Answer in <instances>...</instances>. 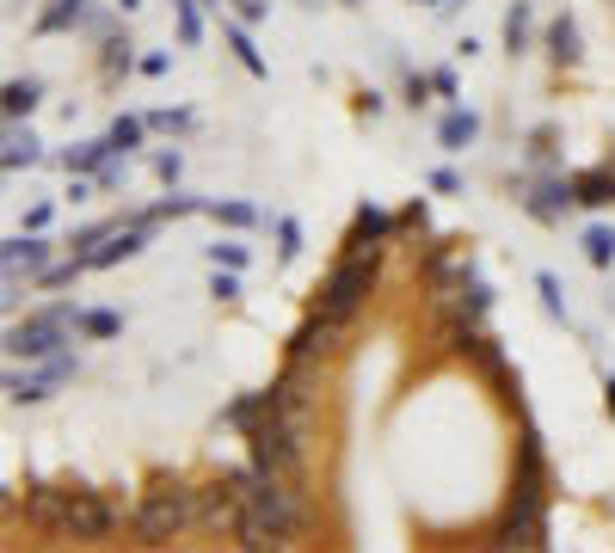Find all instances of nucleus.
<instances>
[{"instance_id":"nucleus-1","label":"nucleus","mask_w":615,"mask_h":553,"mask_svg":"<svg viewBox=\"0 0 615 553\" xmlns=\"http://www.w3.org/2000/svg\"><path fill=\"white\" fill-rule=\"evenodd\" d=\"M130 523H135V535H142L148 547H161V541L185 535V529L198 523V492H191L185 480H173V474H154L148 492L135 499Z\"/></svg>"},{"instance_id":"nucleus-2","label":"nucleus","mask_w":615,"mask_h":553,"mask_svg":"<svg viewBox=\"0 0 615 553\" xmlns=\"http://www.w3.org/2000/svg\"><path fill=\"white\" fill-rule=\"evenodd\" d=\"M234 486H241V499H246V511H259L278 535H302V523H308V504H302V486H290V480H271V474H259V467H234Z\"/></svg>"},{"instance_id":"nucleus-3","label":"nucleus","mask_w":615,"mask_h":553,"mask_svg":"<svg viewBox=\"0 0 615 553\" xmlns=\"http://www.w3.org/2000/svg\"><path fill=\"white\" fill-rule=\"evenodd\" d=\"M498 547H548V480H511V504L505 523H498Z\"/></svg>"},{"instance_id":"nucleus-4","label":"nucleus","mask_w":615,"mask_h":553,"mask_svg":"<svg viewBox=\"0 0 615 553\" xmlns=\"http://www.w3.org/2000/svg\"><path fill=\"white\" fill-rule=\"evenodd\" d=\"M375 271H382V252H345V259L333 264V276L321 283V314L333 320H357L363 302L375 295Z\"/></svg>"},{"instance_id":"nucleus-5","label":"nucleus","mask_w":615,"mask_h":553,"mask_svg":"<svg viewBox=\"0 0 615 553\" xmlns=\"http://www.w3.org/2000/svg\"><path fill=\"white\" fill-rule=\"evenodd\" d=\"M68 326H81V308H74V302H56V308H43V314L19 320V326L7 332V351L26 356V363H43V356L62 351V332H68Z\"/></svg>"},{"instance_id":"nucleus-6","label":"nucleus","mask_w":615,"mask_h":553,"mask_svg":"<svg viewBox=\"0 0 615 553\" xmlns=\"http://www.w3.org/2000/svg\"><path fill=\"white\" fill-rule=\"evenodd\" d=\"M118 523H123L118 499H105V492H93V486H74V511H68V529H62V535H74V541H105Z\"/></svg>"},{"instance_id":"nucleus-7","label":"nucleus","mask_w":615,"mask_h":553,"mask_svg":"<svg viewBox=\"0 0 615 553\" xmlns=\"http://www.w3.org/2000/svg\"><path fill=\"white\" fill-rule=\"evenodd\" d=\"M345 326H351V320H333V314H321V308H314V314H308L302 326L290 332V356H295V363L339 356V351H345Z\"/></svg>"},{"instance_id":"nucleus-8","label":"nucleus","mask_w":615,"mask_h":553,"mask_svg":"<svg viewBox=\"0 0 615 553\" xmlns=\"http://www.w3.org/2000/svg\"><path fill=\"white\" fill-rule=\"evenodd\" d=\"M246 516V499L234 480H215V486H198V529H215V535H234V523Z\"/></svg>"},{"instance_id":"nucleus-9","label":"nucleus","mask_w":615,"mask_h":553,"mask_svg":"<svg viewBox=\"0 0 615 553\" xmlns=\"http://www.w3.org/2000/svg\"><path fill=\"white\" fill-rule=\"evenodd\" d=\"M68 511H74V486H50V480L26 486V523L62 535V529H68Z\"/></svg>"},{"instance_id":"nucleus-10","label":"nucleus","mask_w":615,"mask_h":553,"mask_svg":"<svg viewBox=\"0 0 615 553\" xmlns=\"http://www.w3.org/2000/svg\"><path fill=\"white\" fill-rule=\"evenodd\" d=\"M401 228V215H389V210H375V203H363L357 210V222H351V234H345V252H382V240Z\"/></svg>"},{"instance_id":"nucleus-11","label":"nucleus","mask_w":615,"mask_h":553,"mask_svg":"<svg viewBox=\"0 0 615 553\" xmlns=\"http://www.w3.org/2000/svg\"><path fill=\"white\" fill-rule=\"evenodd\" d=\"M573 203H585V210H609L615 203V167L573 172Z\"/></svg>"},{"instance_id":"nucleus-12","label":"nucleus","mask_w":615,"mask_h":553,"mask_svg":"<svg viewBox=\"0 0 615 553\" xmlns=\"http://www.w3.org/2000/svg\"><path fill=\"white\" fill-rule=\"evenodd\" d=\"M142 228H118V234L111 240H99L93 252H87V264H93V271H111V264H123V259H135V252H142Z\"/></svg>"},{"instance_id":"nucleus-13","label":"nucleus","mask_w":615,"mask_h":553,"mask_svg":"<svg viewBox=\"0 0 615 553\" xmlns=\"http://www.w3.org/2000/svg\"><path fill=\"white\" fill-rule=\"evenodd\" d=\"M548 62L554 68H578V62H585V38H578V26L566 13L548 26Z\"/></svg>"},{"instance_id":"nucleus-14","label":"nucleus","mask_w":615,"mask_h":553,"mask_svg":"<svg viewBox=\"0 0 615 553\" xmlns=\"http://www.w3.org/2000/svg\"><path fill=\"white\" fill-rule=\"evenodd\" d=\"M0 259H7V271H26V276H38L43 264H50V247H43V240H38V228H31V234H13V240H7V252H0Z\"/></svg>"},{"instance_id":"nucleus-15","label":"nucleus","mask_w":615,"mask_h":553,"mask_svg":"<svg viewBox=\"0 0 615 553\" xmlns=\"http://www.w3.org/2000/svg\"><path fill=\"white\" fill-rule=\"evenodd\" d=\"M566 203H573V179H566V184H535V191H523V210H530L535 222H561Z\"/></svg>"},{"instance_id":"nucleus-16","label":"nucleus","mask_w":615,"mask_h":553,"mask_svg":"<svg viewBox=\"0 0 615 553\" xmlns=\"http://www.w3.org/2000/svg\"><path fill=\"white\" fill-rule=\"evenodd\" d=\"M234 541H241L246 553H278L283 541H290V535H278V529H271V523H265V516H259V511H246L241 523H234Z\"/></svg>"},{"instance_id":"nucleus-17","label":"nucleus","mask_w":615,"mask_h":553,"mask_svg":"<svg viewBox=\"0 0 615 553\" xmlns=\"http://www.w3.org/2000/svg\"><path fill=\"white\" fill-rule=\"evenodd\" d=\"M222 38H228V50L241 56V68H246V74H259V80L271 74V68H265V56L253 50V31H246V19H228V26H222Z\"/></svg>"},{"instance_id":"nucleus-18","label":"nucleus","mask_w":615,"mask_h":553,"mask_svg":"<svg viewBox=\"0 0 615 553\" xmlns=\"http://www.w3.org/2000/svg\"><path fill=\"white\" fill-rule=\"evenodd\" d=\"M474 135H481V118H474V111H450V118L437 123V142L450 148V154H462V148H468Z\"/></svg>"},{"instance_id":"nucleus-19","label":"nucleus","mask_w":615,"mask_h":553,"mask_svg":"<svg viewBox=\"0 0 615 553\" xmlns=\"http://www.w3.org/2000/svg\"><path fill=\"white\" fill-rule=\"evenodd\" d=\"M38 160H43L38 135H31V130H19V123H13V130H7V154H0V167H7V172H19V167H38Z\"/></svg>"},{"instance_id":"nucleus-20","label":"nucleus","mask_w":615,"mask_h":553,"mask_svg":"<svg viewBox=\"0 0 615 553\" xmlns=\"http://www.w3.org/2000/svg\"><path fill=\"white\" fill-rule=\"evenodd\" d=\"M0 99H7V123H19V118H31V111H38L43 87H38V80H7V92H0Z\"/></svg>"},{"instance_id":"nucleus-21","label":"nucleus","mask_w":615,"mask_h":553,"mask_svg":"<svg viewBox=\"0 0 615 553\" xmlns=\"http://www.w3.org/2000/svg\"><path fill=\"white\" fill-rule=\"evenodd\" d=\"M222 419H228V424H241V431H253V424H265V419H271V388H265V394H241V400H234V406L222 412Z\"/></svg>"},{"instance_id":"nucleus-22","label":"nucleus","mask_w":615,"mask_h":553,"mask_svg":"<svg viewBox=\"0 0 615 553\" xmlns=\"http://www.w3.org/2000/svg\"><path fill=\"white\" fill-rule=\"evenodd\" d=\"M517 474H523V480H548V455H542V436H535V424H523V443H517Z\"/></svg>"},{"instance_id":"nucleus-23","label":"nucleus","mask_w":615,"mask_h":553,"mask_svg":"<svg viewBox=\"0 0 615 553\" xmlns=\"http://www.w3.org/2000/svg\"><path fill=\"white\" fill-rule=\"evenodd\" d=\"M530 38H535V13L517 0V7L505 13V50H511V56H523V50H530Z\"/></svg>"},{"instance_id":"nucleus-24","label":"nucleus","mask_w":615,"mask_h":553,"mask_svg":"<svg viewBox=\"0 0 615 553\" xmlns=\"http://www.w3.org/2000/svg\"><path fill=\"white\" fill-rule=\"evenodd\" d=\"M74 332H81V339H118L123 320L111 314V308H81V326H74Z\"/></svg>"},{"instance_id":"nucleus-25","label":"nucleus","mask_w":615,"mask_h":553,"mask_svg":"<svg viewBox=\"0 0 615 553\" xmlns=\"http://www.w3.org/2000/svg\"><path fill=\"white\" fill-rule=\"evenodd\" d=\"M105 160H111V142H81V148H68L62 154V167L68 172H99Z\"/></svg>"},{"instance_id":"nucleus-26","label":"nucleus","mask_w":615,"mask_h":553,"mask_svg":"<svg viewBox=\"0 0 615 553\" xmlns=\"http://www.w3.org/2000/svg\"><path fill=\"white\" fill-rule=\"evenodd\" d=\"M142 130H148V118H118V123H111V135H105L111 154L130 160V148H142Z\"/></svg>"},{"instance_id":"nucleus-27","label":"nucleus","mask_w":615,"mask_h":553,"mask_svg":"<svg viewBox=\"0 0 615 553\" xmlns=\"http://www.w3.org/2000/svg\"><path fill=\"white\" fill-rule=\"evenodd\" d=\"M81 19H87L81 0H56V7H43V13H38V31H62V26H81Z\"/></svg>"},{"instance_id":"nucleus-28","label":"nucleus","mask_w":615,"mask_h":553,"mask_svg":"<svg viewBox=\"0 0 615 553\" xmlns=\"http://www.w3.org/2000/svg\"><path fill=\"white\" fill-rule=\"evenodd\" d=\"M585 259L597 264V271H609L615 264V228H585Z\"/></svg>"},{"instance_id":"nucleus-29","label":"nucleus","mask_w":615,"mask_h":553,"mask_svg":"<svg viewBox=\"0 0 615 553\" xmlns=\"http://www.w3.org/2000/svg\"><path fill=\"white\" fill-rule=\"evenodd\" d=\"M81 271H93V264H87L81 252H74L68 264H50V271H38V283H43V290H68V283H74Z\"/></svg>"},{"instance_id":"nucleus-30","label":"nucleus","mask_w":615,"mask_h":553,"mask_svg":"<svg viewBox=\"0 0 615 553\" xmlns=\"http://www.w3.org/2000/svg\"><path fill=\"white\" fill-rule=\"evenodd\" d=\"M535 290H542V314H548V320H566V302H561V276H554V271H535Z\"/></svg>"},{"instance_id":"nucleus-31","label":"nucleus","mask_w":615,"mask_h":553,"mask_svg":"<svg viewBox=\"0 0 615 553\" xmlns=\"http://www.w3.org/2000/svg\"><path fill=\"white\" fill-rule=\"evenodd\" d=\"M99 68H105V74H130V68H135L130 38H105V56H99Z\"/></svg>"},{"instance_id":"nucleus-32","label":"nucleus","mask_w":615,"mask_h":553,"mask_svg":"<svg viewBox=\"0 0 615 553\" xmlns=\"http://www.w3.org/2000/svg\"><path fill=\"white\" fill-rule=\"evenodd\" d=\"M210 215H215L222 228H253V222H259L253 203H210Z\"/></svg>"},{"instance_id":"nucleus-33","label":"nucleus","mask_w":615,"mask_h":553,"mask_svg":"<svg viewBox=\"0 0 615 553\" xmlns=\"http://www.w3.org/2000/svg\"><path fill=\"white\" fill-rule=\"evenodd\" d=\"M278 259L283 264L302 259V222H295V215H283V222H278Z\"/></svg>"},{"instance_id":"nucleus-34","label":"nucleus","mask_w":615,"mask_h":553,"mask_svg":"<svg viewBox=\"0 0 615 553\" xmlns=\"http://www.w3.org/2000/svg\"><path fill=\"white\" fill-rule=\"evenodd\" d=\"M210 259L222 264V271H246V259H253V252H246L241 240H215V247H210Z\"/></svg>"},{"instance_id":"nucleus-35","label":"nucleus","mask_w":615,"mask_h":553,"mask_svg":"<svg viewBox=\"0 0 615 553\" xmlns=\"http://www.w3.org/2000/svg\"><path fill=\"white\" fill-rule=\"evenodd\" d=\"M173 13H179V38H185V43H203V19H198V0H173Z\"/></svg>"},{"instance_id":"nucleus-36","label":"nucleus","mask_w":615,"mask_h":553,"mask_svg":"<svg viewBox=\"0 0 615 553\" xmlns=\"http://www.w3.org/2000/svg\"><path fill=\"white\" fill-rule=\"evenodd\" d=\"M191 111H148V130H191Z\"/></svg>"},{"instance_id":"nucleus-37","label":"nucleus","mask_w":615,"mask_h":553,"mask_svg":"<svg viewBox=\"0 0 615 553\" xmlns=\"http://www.w3.org/2000/svg\"><path fill=\"white\" fill-rule=\"evenodd\" d=\"M210 295H215V302H241V283H234V271H222V264H215V283H210Z\"/></svg>"},{"instance_id":"nucleus-38","label":"nucleus","mask_w":615,"mask_h":553,"mask_svg":"<svg viewBox=\"0 0 615 553\" xmlns=\"http://www.w3.org/2000/svg\"><path fill=\"white\" fill-rule=\"evenodd\" d=\"M154 172H161V179L173 184L179 172H185V154H179V148H167V154H154Z\"/></svg>"},{"instance_id":"nucleus-39","label":"nucleus","mask_w":615,"mask_h":553,"mask_svg":"<svg viewBox=\"0 0 615 553\" xmlns=\"http://www.w3.org/2000/svg\"><path fill=\"white\" fill-rule=\"evenodd\" d=\"M431 191H443V198H455V191H462V179H455V167H437V172H431Z\"/></svg>"},{"instance_id":"nucleus-40","label":"nucleus","mask_w":615,"mask_h":553,"mask_svg":"<svg viewBox=\"0 0 615 553\" xmlns=\"http://www.w3.org/2000/svg\"><path fill=\"white\" fill-rule=\"evenodd\" d=\"M530 154H535V160H548V154H554V130H548V123L530 135Z\"/></svg>"},{"instance_id":"nucleus-41","label":"nucleus","mask_w":615,"mask_h":553,"mask_svg":"<svg viewBox=\"0 0 615 553\" xmlns=\"http://www.w3.org/2000/svg\"><path fill=\"white\" fill-rule=\"evenodd\" d=\"M401 228H406V234H419V228H425V198L406 203V210H401Z\"/></svg>"},{"instance_id":"nucleus-42","label":"nucleus","mask_w":615,"mask_h":553,"mask_svg":"<svg viewBox=\"0 0 615 553\" xmlns=\"http://www.w3.org/2000/svg\"><path fill=\"white\" fill-rule=\"evenodd\" d=\"M425 92H431V74H413L406 80V105H425Z\"/></svg>"},{"instance_id":"nucleus-43","label":"nucleus","mask_w":615,"mask_h":553,"mask_svg":"<svg viewBox=\"0 0 615 553\" xmlns=\"http://www.w3.org/2000/svg\"><path fill=\"white\" fill-rule=\"evenodd\" d=\"M234 13H241V19H246V26H253V19H265V13H271V7H265V0H234Z\"/></svg>"},{"instance_id":"nucleus-44","label":"nucleus","mask_w":615,"mask_h":553,"mask_svg":"<svg viewBox=\"0 0 615 553\" xmlns=\"http://www.w3.org/2000/svg\"><path fill=\"white\" fill-rule=\"evenodd\" d=\"M357 118H382V92H357Z\"/></svg>"},{"instance_id":"nucleus-45","label":"nucleus","mask_w":615,"mask_h":553,"mask_svg":"<svg viewBox=\"0 0 615 553\" xmlns=\"http://www.w3.org/2000/svg\"><path fill=\"white\" fill-rule=\"evenodd\" d=\"M135 68H142V74H167V68H173V62H167V56H161V50H148V56H142V62H135Z\"/></svg>"},{"instance_id":"nucleus-46","label":"nucleus","mask_w":615,"mask_h":553,"mask_svg":"<svg viewBox=\"0 0 615 553\" xmlns=\"http://www.w3.org/2000/svg\"><path fill=\"white\" fill-rule=\"evenodd\" d=\"M431 87H437L443 99H455V68H437V74H431Z\"/></svg>"},{"instance_id":"nucleus-47","label":"nucleus","mask_w":615,"mask_h":553,"mask_svg":"<svg viewBox=\"0 0 615 553\" xmlns=\"http://www.w3.org/2000/svg\"><path fill=\"white\" fill-rule=\"evenodd\" d=\"M603 406H609V419H615V375L603 382Z\"/></svg>"},{"instance_id":"nucleus-48","label":"nucleus","mask_w":615,"mask_h":553,"mask_svg":"<svg viewBox=\"0 0 615 553\" xmlns=\"http://www.w3.org/2000/svg\"><path fill=\"white\" fill-rule=\"evenodd\" d=\"M111 7H118V13H142V0H111Z\"/></svg>"},{"instance_id":"nucleus-49","label":"nucleus","mask_w":615,"mask_h":553,"mask_svg":"<svg viewBox=\"0 0 615 553\" xmlns=\"http://www.w3.org/2000/svg\"><path fill=\"white\" fill-rule=\"evenodd\" d=\"M345 7H363V0H345Z\"/></svg>"},{"instance_id":"nucleus-50","label":"nucleus","mask_w":615,"mask_h":553,"mask_svg":"<svg viewBox=\"0 0 615 553\" xmlns=\"http://www.w3.org/2000/svg\"><path fill=\"white\" fill-rule=\"evenodd\" d=\"M210 7H222V0H210Z\"/></svg>"}]
</instances>
